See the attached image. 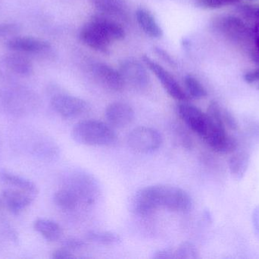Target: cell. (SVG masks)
Returning <instances> with one entry per match:
<instances>
[{
  "label": "cell",
  "mask_w": 259,
  "mask_h": 259,
  "mask_svg": "<svg viewBox=\"0 0 259 259\" xmlns=\"http://www.w3.org/2000/svg\"><path fill=\"white\" fill-rule=\"evenodd\" d=\"M50 103L56 114L65 119L77 118L88 109L84 100L64 93H53Z\"/></svg>",
  "instance_id": "cell-6"
},
{
  "label": "cell",
  "mask_w": 259,
  "mask_h": 259,
  "mask_svg": "<svg viewBox=\"0 0 259 259\" xmlns=\"http://www.w3.org/2000/svg\"><path fill=\"white\" fill-rule=\"evenodd\" d=\"M7 69L21 76H28L33 72V65L27 58L21 55H8L3 60Z\"/></svg>",
  "instance_id": "cell-20"
},
{
  "label": "cell",
  "mask_w": 259,
  "mask_h": 259,
  "mask_svg": "<svg viewBox=\"0 0 259 259\" xmlns=\"http://www.w3.org/2000/svg\"><path fill=\"white\" fill-rule=\"evenodd\" d=\"M71 136L76 142L92 147L112 145L117 139L112 126L94 120H83L74 125Z\"/></svg>",
  "instance_id": "cell-3"
},
{
  "label": "cell",
  "mask_w": 259,
  "mask_h": 259,
  "mask_svg": "<svg viewBox=\"0 0 259 259\" xmlns=\"http://www.w3.org/2000/svg\"><path fill=\"white\" fill-rule=\"evenodd\" d=\"M184 84H185L187 93L190 96V98L199 99L205 98L207 97L206 90L203 85L193 76L188 75L184 78Z\"/></svg>",
  "instance_id": "cell-24"
},
{
  "label": "cell",
  "mask_w": 259,
  "mask_h": 259,
  "mask_svg": "<svg viewBox=\"0 0 259 259\" xmlns=\"http://www.w3.org/2000/svg\"><path fill=\"white\" fill-rule=\"evenodd\" d=\"M79 38L84 45L92 50L109 54L112 41L91 21L80 29Z\"/></svg>",
  "instance_id": "cell-9"
},
{
  "label": "cell",
  "mask_w": 259,
  "mask_h": 259,
  "mask_svg": "<svg viewBox=\"0 0 259 259\" xmlns=\"http://www.w3.org/2000/svg\"><path fill=\"white\" fill-rule=\"evenodd\" d=\"M2 197L12 214H19L31 205L35 196L18 189L9 188L3 190Z\"/></svg>",
  "instance_id": "cell-13"
},
{
  "label": "cell",
  "mask_w": 259,
  "mask_h": 259,
  "mask_svg": "<svg viewBox=\"0 0 259 259\" xmlns=\"http://www.w3.org/2000/svg\"><path fill=\"white\" fill-rule=\"evenodd\" d=\"M199 252L196 246L190 242H184L174 252V258L197 259Z\"/></svg>",
  "instance_id": "cell-25"
},
{
  "label": "cell",
  "mask_w": 259,
  "mask_h": 259,
  "mask_svg": "<svg viewBox=\"0 0 259 259\" xmlns=\"http://www.w3.org/2000/svg\"><path fill=\"white\" fill-rule=\"evenodd\" d=\"M118 71L121 73L126 85H130L136 89L143 90L149 84V77L146 68L139 61L129 59L120 65Z\"/></svg>",
  "instance_id": "cell-8"
},
{
  "label": "cell",
  "mask_w": 259,
  "mask_h": 259,
  "mask_svg": "<svg viewBox=\"0 0 259 259\" xmlns=\"http://www.w3.org/2000/svg\"><path fill=\"white\" fill-rule=\"evenodd\" d=\"M199 6L206 9H219L225 6H231L239 0H196Z\"/></svg>",
  "instance_id": "cell-27"
},
{
  "label": "cell",
  "mask_w": 259,
  "mask_h": 259,
  "mask_svg": "<svg viewBox=\"0 0 259 259\" xmlns=\"http://www.w3.org/2000/svg\"><path fill=\"white\" fill-rule=\"evenodd\" d=\"M33 151L38 156L44 158H52L57 155L58 149L54 143L45 139L36 142Z\"/></svg>",
  "instance_id": "cell-26"
},
{
  "label": "cell",
  "mask_w": 259,
  "mask_h": 259,
  "mask_svg": "<svg viewBox=\"0 0 259 259\" xmlns=\"http://www.w3.org/2000/svg\"><path fill=\"white\" fill-rule=\"evenodd\" d=\"M155 52L157 55L160 56L163 60L167 62V63L170 64L171 65H175V62L174 61V59H172L171 56L167 53V52H166L165 50H163V49L160 48V47H155Z\"/></svg>",
  "instance_id": "cell-33"
},
{
  "label": "cell",
  "mask_w": 259,
  "mask_h": 259,
  "mask_svg": "<svg viewBox=\"0 0 259 259\" xmlns=\"http://www.w3.org/2000/svg\"><path fill=\"white\" fill-rule=\"evenodd\" d=\"M93 6L106 16L126 19L128 15L127 3L124 0H90Z\"/></svg>",
  "instance_id": "cell-16"
},
{
  "label": "cell",
  "mask_w": 259,
  "mask_h": 259,
  "mask_svg": "<svg viewBox=\"0 0 259 259\" xmlns=\"http://www.w3.org/2000/svg\"><path fill=\"white\" fill-rule=\"evenodd\" d=\"M256 47H257V50H258V56H259V36L258 38H257V40H256Z\"/></svg>",
  "instance_id": "cell-35"
},
{
  "label": "cell",
  "mask_w": 259,
  "mask_h": 259,
  "mask_svg": "<svg viewBox=\"0 0 259 259\" xmlns=\"http://www.w3.org/2000/svg\"><path fill=\"white\" fill-rule=\"evenodd\" d=\"M127 144L134 152L146 155L153 153L161 147L162 137L154 128L139 126L130 132Z\"/></svg>",
  "instance_id": "cell-4"
},
{
  "label": "cell",
  "mask_w": 259,
  "mask_h": 259,
  "mask_svg": "<svg viewBox=\"0 0 259 259\" xmlns=\"http://www.w3.org/2000/svg\"><path fill=\"white\" fill-rule=\"evenodd\" d=\"M87 246L84 240H80L77 237H70L65 239L62 243V247L68 249L70 251L80 250L83 249Z\"/></svg>",
  "instance_id": "cell-28"
},
{
  "label": "cell",
  "mask_w": 259,
  "mask_h": 259,
  "mask_svg": "<svg viewBox=\"0 0 259 259\" xmlns=\"http://www.w3.org/2000/svg\"><path fill=\"white\" fill-rule=\"evenodd\" d=\"M0 205H1V200H0Z\"/></svg>",
  "instance_id": "cell-36"
},
{
  "label": "cell",
  "mask_w": 259,
  "mask_h": 259,
  "mask_svg": "<svg viewBox=\"0 0 259 259\" xmlns=\"http://www.w3.org/2000/svg\"><path fill=\"white\" fill-rule=\"evenodd\" d=\"M143 61L148 68L156 76L166 92L172 98L181 102H188L191 99L187 91L183 89L175 77L164 67L152 60L146 55H143Z\"/></svg>",
  "instance_id": "cell-5"
},
{
  "label": "cell",
  "mask_w": 259,
  "mask_h": 259,
  "mask_svg": "<svg viewBox=\"0 0 259 259\" xmlns=\"http://www.w3.org/2000/svg\"><path fill=\"white\" fill-rule=\"evenodd\" d=\"M8 48L20 53H40L51 48L50 43L34 38H15L8 41Z\"/></svg>",
  "instance_id": "cell-14"
},
{
  "label": "cell",
  "mask_w": 259,
  "mask_h": 259,
  "mask_svg": "<svg viewBox=\"0 0 259 259\" xmlns=\"http://www.w3.org/2000/svg\"><path fill=\"white\" fill-rule=\"evenodd\" d=\"M19 27L17 24H0V36H8L15 34L19 30Z\"/></svg>",
  "instance_id": "cell-31"
},
{
  "label": "cell",
  "mask_w": 259,
  "mask_h": 259,
  "mask_svg": "<svg viewBox=\"0 0 259 259\" xmlns=\"http://www.w3.org/2000/svg\"><path fill=\"white\" fill-rule=\"evenodd\" d=\"M222 117L225 125L231 130L236 131L239 129V123L236 117L228 109L222 110Z\"/></svg>",
  "instance_id": "cell-30"
},
{
  "label": "cell",
  "mask_w": 259,
  "mask_h": 259,
  "mask_svg": "<svg viewBox=\"0 0 259 259\" xmlns=\"http://www.w3.org/2000/svg\"><path fill=\"white\" fill-rule=\"evenodd\" d=\"M0 180L6 185L10 186L12 188L22 190L35 197L37 195L38 189L34 182L19 175L11 173L8 170H3L0 171Z\"/></svg>",
  "instance_id": "cell-18"
},
{
  "label": "cell",
  "mask_w": 259,
  "mask_h": 259,
  "mask_svg": "<svg viewBox=\"0 0 259 259\" xmlns=\"http://www.w3.org/2000/svg\"><path fill=\"white\" fill-rule=\"evenodd\" d=\"M249 164V157L246 152L236 154L228 161V167L231 175L237 180L243 179L247 171Z\"/></svg>",
  "instance_id": "cell-22"
},
{
  "label": "cell",
  "mask_w": 259,
  "mask_h": 259,
  "mask_svg": "<svg viewBox=\"0 0 259 259\" xmlns=\"http://www.w3.org/2000/svg\"><path fill=\"white\" fill-rule=\"evenodd\" d=\"M66 188L74 192L80 202L82 200L87 204H92L97 195V184L86 173H74L69 179V186Z\"/></svg>",
  "instance_id": "cell-11"
},
{
  "label": "cell",
  "mask_w": 259,
  "mask_h": 259,
  "mask_svg": "<svg viewBox=\"0 0 259 259\" xmlns=\"http://www.w3.org/2000/svg\"><path fill=\"white\" fill-rule=\"evenodd\" d=\"M152 258L155 259H170L174 258V252L167 249H161L155 251L153 253Z\"/></svg>",
  "instance_id": "cell-34"
},
{
  "label": "cell",
  "mask_w": 259,
  "mask_h": 259,
  "mask_svg": "<svg viewBox=\"0 0 259 259\" xmlns=\"http://www.w3.org/2000/svg\"><path fill=\"white\" fill-rule=\"evenodd\" d=\"M92 71L102 85L115 92L122 91L126 84L118 70L107 64L97 62L92 65Z\"/></svg>",
  "instance_id": "cell-10"
},
{
  "label": "cell",
  "mask_w": 259,
  "mask_h": 259,
  "mask_svg": "<svg viewBox=\"0 0 259 259\" xmlns=\"http://www.w3.org/2000/svg\"><path fill=\"white\" fill-rule=\"evenodd\" d=\"M53 202L58 208L66 211L76 209L80 202L77 195L67 188L56 192L53 196Z\"/></svg>",
  "instance_id": "cell-21"
},
{
  "label": "cell",
  "mask_w": 259,
  "mask_h": 259,
  "mask_svg": "<svg viewBox=\"0 0 259 259\" xmlns=\"http://www.w3.org/2000/svg\"><path fill=\"white\" fill-rule=\"evenodd\" d=\"M38 107L35 94L27 88L7 81L0 82V108L13 117H24Z\"/></svg>",
  "instance_id": "cell-2"
},
{
  "label": "cell",
  "mask_w": 259,
  "mask_h": 259,
  "mask_svg": "<svg viewBox=\"0 0 259 259\" xmlns=\"http://www.w3.org/2000/svg\"><path fill=\"white\" fill-rule=\"evenodd\" d=\"M33 229L49 242L57 241L62 235L60 225L50 219L39 218L35 220Z\"/></svg>",
  "instance_id": "cell-19"
},
{
  "label": "cell",
  "mask_w": 259,
  "mask_h": 259,
  "mask_svg": "<svg viewBox=\"0 0 259 259\" xmlns=\"http://www.w3.org/2000/svg\"><path fill=\"white\" fill-rule=\"evenodd\" d=\"M105 117L109 126L116 129L127 127L134 121V109L124 102H114L106 108Z\"/></svg>",
  "instance_id": "cell-12"
},
{
  "label": "cell",
  "mask_w": 259,
  "mask_h": 259,
  "mask_svg": "<svg viewBox=\"0 0 259 259\" xmlns=\"http://www.w3.org/2000/svg\"><path fill=\"white\" fill-rule=\"evenodd\" d=\"M193 199L188 193L180 187L170 185H154L137 192L131 202V208L137 215L146 216L156 210L187 213L193 208Z\"/></svg>",
  "instance_id": "cell-1"
},
{
  "label": "cell",
  "mask_w": 259,
  "mask_h": 259,
  "mask_svg": "<svg viewBox=\"0 0 259 259\" xmlns=\"http://www.w3.org/2000/svg\"><path fill=\"white\" fill-rule=\"evenodd\" d=\"M177 112L184 123L203 139L208 127L206 114L202 112L197 106L187 102H182L178 104Z\"/></svg>",
  "instance_id": "cell-7"
},
{
  "label": "cell",
  "mask_w": 259,
  "mask_h": 259,
  "mask_svg": "<svg viewBox=\"0 0 259 259\" xmlns=\"http://www.w3.org/2000/svg\"><path fill=\"white\" fill-rule=\"evenodd\" d=\"M136 18L140 28L148 36L152 38H160L163 36L162 29L153 15L147 9L139 8L136 12Z\"/></svg>",
  "instance_id": "cell-17"
},
{
  "label": "cell",
  "mask_w": 259,
  "mask_h": 259,
  "mask_svg": "<svg viewBox=\"0 0 259 259\" xmlns=\"http://www.w3.org/2000/svg\"><path fill=\"white\" fill-rule=\"evenodd\" d=\"M85 239L92 243L104 246H115L119 244L121 241V237L118 234L111 231H88Z\"/></svg>",
  "instance_id": "cell-23"
},
{
  "label": "cell",
  "mask_w": 259,
  "mask_h": 259,
  "mask_svg": "<svg viewBox=\"0 0 259 259\" xmlns=\"http://www.w3.org/2000/svg\"><path fill=\"white\" fill-rule=\"evenodd\" d=\"M112 42L122 41L125 38V30L121 24L106 15H94L91 20Z\"/></svg>",
  "instance_id": "cell-15"
},
{
  "label": "cell",
  "mask_w": 259,
  "mask_h": 259,
  "mask_svg": "<svg viewBox=\"0 0 259 259\" xmlns=\"http://www.w3.org/2000/svg\"><path fill=\"white\" fill-rule=\"evenodd\" d=\"M53 259H72L74 258V255H73L71 251L62 247L61 249H56L53 252L52 255Z\"/></svg>",
  "instance_id": "cell-32"
},
{
  "label": "cell",
  "mask_w": 259,
  "mask_h": 259,
  "mask_svg": "<svg viewBox=\"0 0 259 259\" xmlns=\"http://www.w3.org/2000/svg\"><path fill=\"white\" fill-rule=\"evenodd\" d=\"M244 81L254 89L259 91V68L245 74Z\"/></svg>",
  "instance_id": "cell-29"
}]
</instances>
